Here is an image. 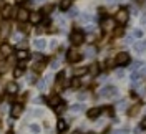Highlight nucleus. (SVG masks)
I'll list each match as a JSON object with an SVG mask.
<instances>
[{"mask_svg": "<svg viewBox=\"0 0 146 134\" xmlns=\"http://www.w3.org/2000/svg\"><path fill=\"white\" fill-rule=\"evenodd\" d=\"M129 61H131V56H129L128 51H119V53L116 55V58H115L116 66H126Z\"/></svg>", "mask_w": 146, "mask_h": 134, "instance_id": "obj_1", "label": "nucleus"}, {"mask_svg": "<svg viewBox=\"0 0 146 134\" xmlns=\"http://www.w3.org/2000/svg\"><path fill=\"white\" fill-rule=\"evenodd\" d=\"M83 40H85V35H83V32L80 28H75L72 33H70V42L73 45H82Z\"/></svg>", "mask_w": 146, "mask_h": 134, "instance_id": "obj_2", "label": "nucleus"}, {"mask_svg": "<svg viewBox=\"0 0 146 134\" xmlns=\"http://www.w3.org/2000/svg\"><path fill=\"white\" fill-rule=\"evenodd\" d=\"M128 20H129V13H128L126 9H119L115 15V22H118L119 25H126Z\"/></svg>", "mask_w": 146, "mask_h": 134, "instance_id": "obj_3", "label": "nucleus"}, {"mask_svg": "<svg viewBox=\"0 0 146 134\" xmlns=\"http://www.w3.org/2000/svg\"><path fill=\"white\" fill-rule=\"evenodd\" d=\"M42 20H43V12H42V10H38V12H30V15H28V22H30V23L38 25Z\"/></svg>", "mask_w": 146, "mask_h": 134, "instance_id": "obj_4", "label": "nucleus"}, {"mask_svg": "<svg viewBox=\"0 0 146 134\" xmlns=\"http://www.w3.org/2000/svg\"><path fill=\"white\" fill-rule=\"evenodd\" d=\"M22 113H23V104H22V103H15V104L12 106V109H10V116L13 117V119L20 117Z\"/></svg>", "mask_w": 146, "mask_h": 134, "instance_id": "obj_5", "label": "nucleus"}, {"mask_svg": "<svg viewBox=\"0 0 146 134\" xmlns=\"http://www.w3.org/2000/svg\"><path fill=\"white\" fill-rule=\"evenodd\" d=\"M13 53V46L10 43H0V55L2 58H9L10 55Z\"/></svg>", "mask_w": 146, "mask_h": 134, "instance_id": "obj_6", "label": "nucleus"}, {"mask_svg": "<svg viewBox=\"0 0 146 134\" xmlns=\"http://www.w3.org/2000/svg\"><path fill=\"white\" fill-rule=\"evenodd\" d=\"M28 15H30V12L25 7H20L17 10V13H15V17H17L18 22H28Z\"/></svg>", "mask_w": 146, "mask_h": 134, "instance_id": "obj_7", "label": "nucleus"}, {"mask_svg": "<svg viewBox=\"0 0 146 134\" xmlns=\"http://www.w3.org/2000/svg\"><path fill=\"white\" fill-rule=\"evenodd\" d=\"M66 60L70 63H76V61L82 60V55L78 53L76 50H68V51H66Z\"/></svg>", "mask_w": 146, "mask_h": 134, "instance_id": "obj_8", "label": "nucleus"}, {"mask_svg": "<svg viewBox=\"0 0 146 134\" xmlns=\"http://www.w3.org/2000/svg\"><path fill=\"white\" fill-rule=\"evenodd\" d=\"M13 17V7L7 3V5H3V9H2V18L3 20H9V18Z\"/></svg>", "mask_w": 146, "mask_h": 134, "instance_id": "obj_9", "label": "nucleus"}, {"mask_svg": "<svg viewBox=\"0 0 146 134\" xmlns=\"http://www.w3.org/2000/svg\"><path fill=\"white\" fill-rule=\"evenodd\" d=\"M100 93L103 98H113V96H116V88L115 86H106V88L101 89Z\"/></svg>", "mask_w": 146, "mask_h": 134, "instance_id": "obj_10", "label": "nucleus"}, {"mask_svg": "<svg viewBox=\"0 0 146 134\" xmlns=\"http://www.w3.org/2000/svg\"><path fill=\"white\" fill-rule=\"evenodd\" d=\"M101 111H103L101 108H91L86 111V116H88V119H96V117H100Z\"/></svg>", "mask_w": 146, "mask_h": 134, "instance_id": "obj_11", "label": "nucleus"}, {"mask_svg": "<svg viewBox=\"0 0 146 134\" xmlns=\"http://www.w3.org/2000/svg\"><path fill=\"white\" fill-rule=\"evenodd\" d=\"M15 58H17L18 61H25L30 58V53H28V50H18L17 53H15Z\"/></svg>", "mask_w": 146, "mask_h": 134, "instance_id": "obj_12", "label": "nucleus"}, {"mask_svg": "<svg viewBox=\"0 0 146 134\" xmlns=\"http://www.w3.org/2000/svg\"><path fill=\"white\" fill-rule=\"evenodd\" d=\"M5 89H7V93H9V94H17V93H18V84L15 83V81H10L9 84L5 86Z\"/></svg>", "mask_w": 146, "mask_h": 134, "instance_id": "obj_13", "label": "nucleus"}, {"mask_svg": "<svg viewBox=\"0 0 146 134\" xmlns=\"http://www.w3.org/2000/svg\"><path fill=\"white\" fill-rule=\"evenodd\" d=\"M66 127H68L66 121L65 119H58V123H56V131H58V134H63L66 131Z\"/></svg>", "mask_w": 146, "mask_h": 134, "instance_id": "obj_14", "label": "nucleus"}, {"mask_svg": "<svg viewBox=\"0 0 146 134\" xmlns=\"http://www.w3.org/2000/svg\"><path fill=\"white\" fill-rule=\"evenodd\" d=\"M25 68H27V66H23V61H20V65L13 70V78H20V76L23 75V71H25Z\"/></svg>", "mask_w": 146, "mask_h": 134, "instance_id": "obj_15", "label": "nucleus"}, {"mask_svg": "<svg viewBox=\"0 0 146 134\" xmlns=\"http://www.w3.org/2000/svg\"><path fill=\"white\" fill-rule=\"evenodd\" d=\"M113 25H115V22H113L111 18H108V17H106V20H103V22H101V27L105 28V30H111Z\"/></svg>", "mask_w": 146, "mask_h": 134, "instance_id": "obj_16", "label": "nucleus"}, {"mask_svg": "<svg viewBox=\"0 0 146 134\" xmlns=\"http://www.w3.org/2000/svg\"><path fill=\"white\" fill-rule=\"evenodd\" d=\"M33 45H35V48H36V50H43V48L46 46L45 40H42V38H38V40H35V42H33Z\"/></svg>", "mask_w": 146, "mask_h": 134, "instance_id": "obj_17", "label": "nucleus"}, {"mask_svg": "<svg viewBox=\"0 0 146 134\" xmlns=\"http://www.w3.org/2000/svg\"><path fill=\"white\" fill-rule=\"evenodd\" d=\"M70 86H72V88H80V86H82V80H80L78 76L72 78V81H70Z\"/></svg>", "mask_w": 146, "mask_h": 134, "instance_id": "obj_18", "label": "nucleus"}, {"mask_svg": "<svg viewBox=\"0 0 146 134\" xmlns=\"http://www.w3.org/2000/svg\"><path fill=\"white\" fill-rule=\"evenodd\" d=\"M70 7H72V0H63V2H62V5H60V9L63 10V12H66Z\"/></svg>", "mask_w": 146, "mask_h": 134, "instance_id": "obj_19", "label": "nucleus"}, {"mask_svg": "<svg viewBox=\"0 0 146 134\" xmlns=\"http://www.w3.org/2000/svg\"><path fill=\"white\" fill-rule=\"evenodd\" d=\"M135 50H136V51H143V50H146V40H143L141 43L135 45Z\"/></svg>", "mask_w": 146, "mask_h": 134, "instance_id": "obj_20", "label": "nucleus"}, {"mask_svg": "<svg viewBox=\"0 0 146 134\" xmlns=\"http://www.w3.org/2000/svg\"><path fill=\"white\" fill-rule=\"evenodd\" d=\"M131 81H133V84H138V83L141 81V75H138V73L135 71V75H131Z\"/></svg>", "mask_w": 146, "mask_h": 134, "instance_id": "obj_21", "label": "nucleus"}, {"mask_svg": "<svg viewBox=\"0 0 146 134\" xmlns=\"http://www.w3.org/2000/svg\"><path fill=\"white\" fill-rule=\"evenodd\" d=\"M18 32H20V33H25V32H28V27L25 25V22H20V27H18Z\"/></svg>", "mask_w": 146, "mask_h": 134, "instance_id": "obj_22", "label": "nucleus"}, {"mask_svg": "<svg viewBox=\"0 0 146 134\" xmlns=\"http://www.w3.org/2000/svg\"><path fill=\"white\" fill-rule=\"evenodd\" d=\"M88 71L93 73V75H98V71H100V68H98V65H91L90 68H88Z\"/></svg>", "mask_w": 146, "mask_h": 134, "instance_id": "obj_23", "label": "nucleus"}, {"mask_svg": "<svg viewBox=\"0 0 146 134\" xmlns=\"http://www.w3.org/2000/svg\"><path fill=\"white\" fill-rule=\"evenodd\" d=\"M86 73H88V68H80V70L75 71V75H76V76H83V75H86Z\"/></svg>", "mask_w": 146, "mask_h": 134, "instance_id": "obj_24", "label": "nucleus"}, {"mask_svg": "<svg viewBox=\"0 0 146 134\" xmlns=\"http://www.w3.org/2000/svg\"><path fill=\"white\" fill-rule=\"evenodd\" d=\"M30 129H32L35 134H40V133H42V129H40V126H38V124H32V126H30Z\"/></svg>", "mask_w": 146, "mask_h": 134, "instance_id": "obj_25", "label": "nucleus"}, {"mask_svg": "<svg viewBox=\"0 0 146 134\" xmlns=\"http://www.w3.org/2000/svg\"><path fill=\"white\" fill-rule=\"evenodd\" d=\"M33 70H35V71H42V70H43V63H38V61H36L35 65H33Z\"/></svg>", "mask_w": 146, "mask_h": 134, "instance_id": "obj_26", "label": "nucleus"}, {"mask_svg": "<svg viewBox=\"0 0 146 134\" xmlns=\"http://www.w3.org/2000/svg\"><path fill=\"white\" fill-rule=\"evenodd\" d=\"M138 111H139V104H138V106H135V108H131V109L128 111V114H129V116H133V114H136Z\"/></svg>", "mask_w": 146, "mask_h": 134, "instance_id": "obj_27", "label": "nucleus"}, {"mask_svg": "<svg viewBox=\"0 0 146 134\" xmlns=\"http://www.w3.org/2000/svg\"><path fill=\"white\" fill-rule=\"evenodd\" d=\"M139 66H141V61H135L133 63V66H131V70H133V71H138Z\"/></svg>", "mask_w": 146, "mask_h": 134, "instance_id": "obj_28", "label": "nucleus"}, {"mask_svg": "<svg viewBox=\"0 0 146 134\" xmlns=\"http://www.w3.org/2000/svg\"><path fill=\"white\" fill-rule=\"evenodd\" d=\"M63 76H65V73H63V71L58 73V75H56V83H62V81H63Z\"/></svg>", "mask_w": 146, "mask_h": 134, "instance_id": "obj_29", "label": "nucleus"}, {"mask_svg": "<svg viewBox=\"0 0 146 134\" xmlns=\"http://www.w3.org/2000/svg\"><path fill=\"white\" fill-rule=\"evenodd\" d=\"M7 71V63H0V75Z\"/></svg>", "mask_w": 146, "mask_h": 134, "instance_id": "obj_30", "label": "nucleus"}, {"mask_svg": "<svg viewBox=\"0 0 146 134\" xmlns=\"http://www.w3.org/2000/svg\"><path fill=\"white\" fill-rule=\"evenodd\" d=\"M133 36H136V38H141V36H143V32H141V30H135V32H133Z\"/></svg>", "mask_w": 146, "mask_h": 134, "instance_id": "obj_31", "label": "nucleus"}, {"mask_svg": "<svg viewBox=\"0 0 146 134\" xmlns=\"http://www.w3.org/2000/svg\"><path fill=\"white\" fill-rule=\"evenodd\" d=\"M95 53H96L95 48H88V50H86V55H88V56H91V55H95Z\"/></svg>", "mask_w": 146, "mask_h": 134, "instance_id": "obj_32", "label": "nucleus"}, {"mask_svg": "<svg viewBox=\"0 0 146 134\" xmlns=\"http://www.w3.org/2000/svg\"><path fill=\"white\" fill-rule=\"evenodd\" d=\"M72 109H73V111H82V109H83V106H82V104H76V106H73Z\"/></svg>", "mask_w": 146, "mask_h": 134, "instance_id": "obj_33", "label": "nucleus"}, {"mask_svg": "<svg viewBox=\"0 0 146 134\" xmlns=\"http://www.w3.org/2000/svg\"><path fill=\"white\" fill-rule=\"evenodd\" d=\"M36 86L40 89H45V81H40V83H36Z\"/></svg>", "mask_w": 146, "mask_h": 134, "instance_id": "obj_34", "label": "nucleus"}, {"mask_svg": "<svg viewBox=\"0 0 146 134\" xmlns=\"http://www.w3.org/2000/svg\"><path fill=\"white\" fill-rule=\"evenodd\" d=\"M141 129H146V117H143V121H141Z\"/></svg>", "mask_w": 146, "mask_h": 134, "instance_id": "obj_35", "label": "nucleus"}, {"mask_svg": "<svg viewBox=\"0 0 146 134\" xmlns=\"http://www.w3.org/2000/svg\"><path fill=\"white\" fill-rule=\"evenodd\" d=\"M141 75H146V66L143 68V70H141Z\"/></svg>", "mask_w": 146, "mask_h": 134, "instance_id": "obj_36", "label": "nucleus"}, {"mask_svg": "<svg viewBox=\"0 0 146 134\" xmlns=\"http://www.w3.org/2000/svg\"><path fill=\"white\" fill-rule=\"evenodd\" d=\"M7 134H15V133H13V131H9V133H7Z\"/></svg>", "mask_w": 146, "mask_h": 134, "instance_id": "obj_37", "label": "nucleus"}, {"mask_svg": "<svg viewBox=\"0 0 146 134\" xmlns=\"http://www.w3.org/2000/svg\"><path fill=\"white\" fill-rule=\"evenodd\" d=\"M88 134H96V133H88Z\"/></svg>", "mask_w": 146, "mask_h": 134, "instance_id": "obj_38", "label": "nucleus"}, {"mask_svg": "<svg viewBox=\"0 0 146 134\" xmlns=\"http://www.w3.org/2000/svg\"><path fill=\"white\" fill-rule=\"evenodd\" d=\"M105 134H106V133H105Z\"/></svg>", "mask_w": 146, "mask_h": 134, "instance_id": "obj_39", "label": "nucleus"}]
</instances>
